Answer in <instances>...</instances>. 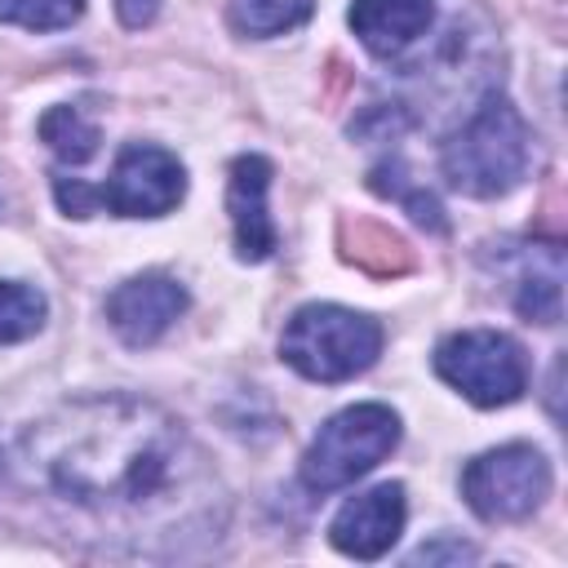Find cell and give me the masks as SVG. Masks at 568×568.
<instances>
[{
	"label": "cell",
	"instance_id": "6da1fadb",
	"mask_svg": "<svg viewBox=\"0 0 568 568\" xmlns=\"http://www.w3.org/2000/svg\"><path fill=\"white\" fill-rule=\"evenodd\" d=\"M18 484L71 537L111 555L186 559L226 528V488L195 435L138 395H84L36 417L13 444Z\"/></svg>",
	"mask_w": 568,
	"mask_h": 568
},
{
	"label": "cell",
	"instance_id": "7a4b0ae2",
	"mask_svg": "<svg viewBox=\"0 0 568 568\" xmlns=\"http://www.w3.org/2000/svg\"><path fill=\"white\" fill-rule=\"evenodd\" d=\"M528 164H532V133H528L524 115L510 106V98H501L497 89H488L470 106L462 129L448 133V142L439 146L444 182L475 200L515 191L524 182Z\"/></svg>",
	"mask_w": 568,
	"mask_h": 568
},
{
	"label": "cell",
	"instance_id": "3957f363",
	"mask_svg": "<svg viewBox=\"0 0 568 568\" xmlns=\"http://www.w3.org/2000/svg\"><path fill=\"white\" fill-rule=\"evenodd\" d=\"M53 195L67 217H89L93 209H106L115 217H164L186 195V169L173 151L155 142H129L120 146L102 186H89L80 178H53Z\"/></svg>",
	"mask_w": 568,
	"mask_h": 568
},
{
	"label": "cell",
	"instance_id": "277c9868",
	"mask_svg": "<svg viewBox=\"0 0 568 568\" xmlns=\"http://www.w3.org/2000/svg\"><path fill=\"white\" fill-rule=\"evenodd\" d=\"M280 355L306 382H351L382 355V324L337 302H306L280 333Z\"/></svg>",
	"mask_w": 568,
	"mask_h": 568
},
{
	"label": "cell",
	"instance_id": "5b68a950",
	"mask_svg": "<svg viewBox=\"0 0 568 568\" xmlns=\"http://www.w3.org/2000/svg\"><path fill=\"white\" fill-rule=\"evenodd\" d=\"M399 444V413L386 404H351L342 413H333L306 457H302V484L311 493H337L346 484H355L359 475H368L377 462H386Z\"/></svg>",
	"mask_w": 568,
	"mask_h": 568
},
{
	"label": "cell",
	"instance_id": "8992f818",
	"mask_svg": "<svg viewBox=\"0 0 568 568\" xmlns=\"http://www.w3.org/2000/svg\"><path fill=\"white\" fill-rule=\"evenodd\" d=\"M435 373L479 408L515 404L528 390V355L510 333L462 328L435 346Z\"/></svg>",
	"mask_w": 568,
	"mask_h": 568
},
{
	"label": "cell",
	"instance_id": "52a82bcc",
	"mask_svg": "<svg viewBox=\"0 0 568 568\" xmlns=\"http://www.w3.org/2000/svg\"><path fill=\"white\" fill-rule=\"evenodd\" d=\"M462 497L484 524H519L550 497V462L532 444H501L466 462Z\"/></svg>",
	"mask_w": 568,
	"mask_h": 568
},
{
	"label": "cell",
	"instance_id": "ba28073f",
	"mask_svg": "<svg viewBox=\"0 0 568 568\" xmlns=\"http://www.w3.org/2000/svg\"><path fill=\"white\" fill-rule=\"evenodd\" d=\"M191 306L186 288L173 280V275H160V271H146V275H133L124 284L111 288L106 297V324L115 328V337L124 346H155L178 320L182 311Z\"/></svg>",
	"mask_w": 568,
	"mask_h": 568
},
{
	"label": "cell",
	"instance_id": "9c48e42d",
	"mask_svg": "<svg viewBox=\"0 0 568 568\" xmlns=\"http://www.w3.org/2000/svg\"><path fill=\"white\" fill-rule=\"evenodd\" d=\"M404 519H408L404 484H377L342 501V510L328 524V541L351 559H382L399 541Z\"/></svg>",
	"mask_w": 568,
	"mask_h": 568
},
{
	"label": "cell",
	"instance_id": "30bf717a",
	"mask_svg": "<svg viewBox=\"0 0 568 568\" xmlns=\"http://www.w3.org/2000/svg\"><path fill=\"white\" fill-rule=\"evenodd\" d=\"M266 191H271V160L235 155L231 182H226V209H231L240 262H266L275 253V222L266 213Z\"/></svg>",
	"mask_w": 568,
	"mask_h": 568
},
{
	"label": "cell",
	"instance_id": "8fae6325",
	"mask_svg": "<svg viewBox=\"0 0 568 568\" xmlns=\"http://www.w3.org/2000/svg\"><path fill=\"white\" fill-rule=\"evenodd\" d=\"M346 22L373 58H404L435 27V0H351Z\"/></svg>",
	"mask_w": 568,
	"mask_h": 568
},
{
	"label": "cell",
	"instance_id": "7c38bea8",
	"mask_svg": "<svg viewBox=\"0 0 568 568\" xmlns=\"http://www.w3.org/2000/svg\"><path fill=\"white\" fill-rule=\"evenodd\" d=\"M510 262V306L528 324H559L564 311V248L555 240L519 244L506 253Z\"/></svg>",
	"mask_w": 568,
	"mask_h": 568
},
{
	"label": "cell",
	"instance_id": "4fadbf2b",
	"mask_svg": "<svg viewBox=\"0 0 568 568\" xmlns=\"http://www.w3.org/2000/svg\"><path fill=\"white\" fill-rule=\"evenodd\" d=\"M226 13L240 36L266 40V36H284V31L302 27L315 13V0H231Z\"/></svg>",
	"mask_w": 568,
	"mask_h": 568
},
{
	"label": "cell",
	"instance_id": "5bb4252c",
	"mask_svg": "<svg viewBox=\"0 0 568 568\" xmlns=\"http://www.w3.org/2000/svg\"><path fill=\"white\" fill-rule=\"evenodd\" d=\"M40 138H44L49 151H53L58 160H67V164L93 160V151H98V142H102L98 124L84 120L75 106H49V111L40 115Z\"/></svg>",
	"mask_w": 568,
	"mask_h": 568
},
{
	"label": "cell",
	"instance_id": "9a60e30c",
	"mask_svg": "<svg viewBox=\"0 0 568 568\" xmlns=\"http://www.w3.org/2000/svg\"><path fill=\"white\" fill-rule=\"evenodd\" d=\"M49 302L40 288L18 284V280H0V346L9 342H27L44 328Z\"/></svg>",
	"mask_w": 568,
	"mask_h": 568
},
{
	"label": "cell",
	"instance_id": "2e32d148",
	"mask_svg": "<svg viewBox=\"0 0 568 568\" xmlns=\"http://www.w3.org/2000/svg\"><path fill=\"white\" fill-rule=\"evenodd\" d=\"M368 182H373V191H382V195L399 200V204L413 213V222H422V226H430V231H444V209H439V200H435L430 191L413 186L399 160H386V164H377Z\"/></svg>",
	"mask_w": 568,
	"mask_h": 568
},
{
	"label": "cell",
	"instance_id": "e0dca14e",
	"mask_svg": "<svg viewBox=\"0 0 568 568\" xmlns=\"http://www.w3.org/2000/svg\"><path fill=\"white\" fill-rule=\"evenodd\" d=\"M84 13V0H0V22L27 31H62Z\"/></svg>",
	"mask_w": 568,
	"mask_h": 568
},
{
	"label": "cell",
	"instance_id": "ac0fdd59",
	"mask_svg": "<svg viewBox=\"0 0 568 568\" xmlns=\"http://www.w3.org/2000/svg\"><path fill=\"white\" fill-rule=\"evenodd\" d=\"M439 559H453V564H462V559H475V546L444 537V541H430V546H422V550L413 555V564H439Z\"/></svg>",
	"mask_w": 568,
	"mask_h": 568
},
{
	"label": "cell",
	"instance_id": "d6986e66",
	"mask_svg": "<svg viewBox=\"0 0 568 568\" xmlns=\"http://www.w3.org/2000/svg\"><path fill=\"white\" fill-rule=\"evenodd\" d=\"M115 13H120V22H124L129 31H142L146 22H155L160 0H115Z\"/></svg>",
	"mask_w": 568,
	"mask_h": 568
}]
</instances>
